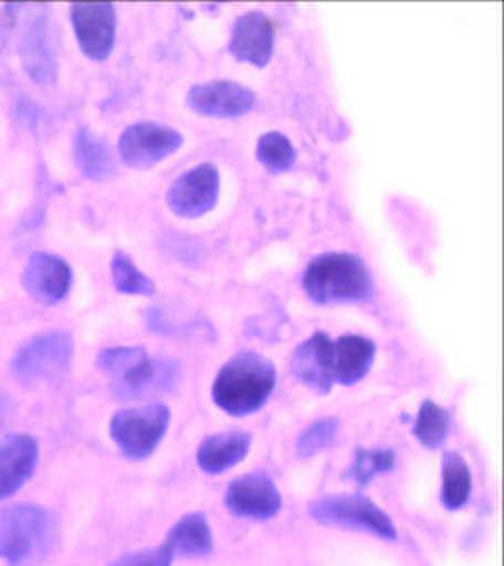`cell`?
<instances>
[{
	"instance_id": "cell-1",
	"label": "cell",
	"mask_w": 504,
	"mask_h": 566,
	"mask_svg": "<svg viewBox=\"0 0 504 566\" xmlns=\"http://www.w3.org/2000/svg\"><path fill=\"white\" fill-rule=\"evenodd\" d=\"M276 386V370L265 355L240 352L227 360L212 386L213 402L234 418L258 412Z\"/></svg>"
},
{
	"instance_id": "cell-2",
	"label": "cell",
	"mask_w": 504,
	"mask_h": 566,
	"mask_svg": "<svg viewBox=\"0 0 504 566\" xmlns=\"http://www.w3.org/2000/svg\"><path fill=\"white\" fill-rule=\"evenodd\" d=\"M57 541V517L39 504H13L0 510V559L10 566H31L44 559Z\"/></svg>"
},
{
	"instance_id": "cell-3",
	"label": "cell",
	"mask_w": 504,
	"mask_h": 566,
	"mask_svg": "<svg viewBox=\"0 0 504 566\" xmlns=\"http://www.w3.org/2000/svg\"><path fill=\"white\" fill-rule=\"evenodd\" d=\"M303 287L317 304L363 303L372 295V277L361 258L333 251L312 259Z\"/></svg>"
},
{
	"instance_id": "cell-4",
	"label": "cell",
	"mask_w": 504,
	"mask_h": 566,
	"mask_svg": "<svg viewBox=\"0 0 504 566\" xmlns=\"http://www.w3.org/2000/svg\"><path fill=\"white\" fill-rule=\"evenodd\" d=\"M170 423V410L161 402L133 406L112 418L111 434L124 455L135 461L149 458L161 444Z\"/></svg>"
},
{
	"instance_id": "cell-5",
	"label": "cell",
	"mask_w": 504,
	"mask_h": 566,
	"mask_svg": "<svg viewBox=\"0 0 504 566\" xmlns=\"http://www.w3.org/2000/svg\"><path fill=\"white\" fill-rule=\"evenodd\" d=\"M74 340L66 331H48L21 344L12 359V374L20 381L57 380L71 368Z\"/></svg>"
},
{
	"instance_id": "cell-6",
	"label": "cell",
	"mask_w": 504,
	"mask_h": 566,
	"mask_svg": "<svg viewBox=\"0 0 504 566\" xmlns=\"http://www.w3.org/2000/svg\"><path fill=\"white\" fill-rule=\"evenodd\" d=\"M311 515L317 523L325 525L357 528L386 541L397 538V528L391 517L365 496H325L312 502Z\"/></svg>"
},
{
	"instance_id": "cell-7",
	"label": "cell",
	"mask_w": 504,
	"mask_h": 566,
	"mask_svg": "<svg viewBox=\"0 0 504 566\" xmlns=\"http://www.w3.org/2000/svg\"><path fill=\"white\" fill-rule=\"evenodd\" d=\"M183 144V136L162 123L140 122L130 125L119 136L117 149L125 165L148 168L176 154Z\"/></svg>"
},
{
	"instance_id": "cell-8",
	"label": "cell",
	"mask_w": 504,
	"mask_h": 566,
	"mask_svg": "<svg viewBox=\"0 0 504 566\" xmlns=\"http://www.w3.org/2000/svg\"><path fill=\"white\" fill-rule=\"evenodd\" d=\"M20 55L27 76L34 84L52 85L57 80V55L53 48L52 20L44 7L34 8L21 31Z\"/></svg>"
},
{
	"instance_id": "cell-9",
	"label": "cell",
	"mask_w": 504,
	"mask_h": 566,
	"mask_svg": "<svg viewBox=\"0 0 504 566\" xmlns=\"http://www.w3.org/2000/svg\"><path fill=\"white\" fill-rule=\"evenodd\" d=\"M71 21L85 57L106 61L116 44L117 15L114 4L78 2L71 7Z\"/></svg>"
},
{
	"instance_id": "cell-10",
	"label": "cell",
	"mask_w": 504,
	"mask_h": 566,
	"mask_svg": "<svg viewBox=\"0 0 504 566\" xmlns=\"http://www.w3.org/2000/svg\"><path fill=\"white\" fill-rule=\"evenodd\" d=\"M220 195V172L210 163H202L178 176L168 189L170 210L180 218H199L210 212Z\"/></svg>"
},
{
	"instance_id": "cell-11",
	"label": "cell",
	"mask_w": 504,
	"mask_h": 566,
	"mask_svg": "<svg viewBox=\"0 0 504 566\" xmlns=\"http://www.w3.org/2000/svg\"><path fill=\"white\" fill-rule=\"evenodd\" d=\"M258 103V97L250 87L231 82L216 80L208 84H197L189 90V108L208 117H240L248 114Z\"/></svg>"
},
{
	"instance_id": "cell-12",
	"label": "cell",
	"mask_w": 504,
	"mask_h": 566,
	"mask_svg": "<svg viewBox=\"0 0 504 566\" xmlns=\"http://www.w3.org/2000/svg\"><path fill=\"white\" fill-rule=\"evenodd\" d=\"M225 504L237 517L265 522L279 514L282 495L271 478L265 474H248L229 485Z\"/></svg>"
},
{
	"instance_id": "cell-13",
	"label": "cell",
	"mask_w": 504,
	"mask_h": 566,
	"mask_svg": "<svg viewBox=\"0 0 504 566\" xmlns=\"http://www.w3.org/2000/svg\"><path fill=\"white\" fill-rule=\"evenodd\" d=\"M72 269L65 259L36 251L23 272V285L34 301L45 306L57 304L71 293Z\"/></svg>"
},
{
	"instance_id": "cell-14",
	"label": "cell",
	"mask_w": 504,
	"mask_h": 566,
	"mask_svg": "<svg viewBox=\"0 0 504 566\" xmlns=\"http://www.w3.org/2000/svg\"><path fill=\"white\" fill-rule=\"evenodd\" d=\"M180 381V367L176 360L148 359L133 368L124 378L112 381V391L124 400L149 399L172 391Z\"/></svg>"
},
{
	"instance_id": "cell-15",
	"label": "cell",
	"mask_w": 504,
	"mask_h": 566,
	"mask_svg": "<svg viewBox=\"0 0 504 566\" xmlns=\"http://www.w3.org/2000/svg\"><path fill=\"white\" fill-rule=\"evenodd\" d=\"M39 464V442L31 434H8L0 440V501L25 485Z\"/></svg>"
},
{
	"instance_id": "cell-16",
	"label": "cell",
	"mask_w": 504,
	"mask_h": 566,
	"mask_svg": "<svg viewBox=\"0 0 504 566\" xmlns=\"http://www.w3.org/2000/svg\"><path fill=\"white\" fill-rule=\"evenodd\" d=\"M229 52L239 61L259 69L269 65L274 53V25L271 18L263 12L240 15L231 33Z\"/></svg>"
},
{
	"instance_id": "cell-17",
	"label": "cell",
	"mask_w": 504,
	"mask_h": 566,
	"mask_svg": "<svg viewBox=\"0 0 504 566\" xmlns=\"http://www.w3.org/2000/svg\"><path fill=\"white\" fill-rule=\"evenodd\" d=\"M333 340L327 333H316L301 342L292 357V373L306 386L316 391L329 392L335 384L333 380V363H330Z\"/></svg>"
},
{
	"instance_id": "cell-18",
	"label": "cell",
	"mask_w": 504,
	"mask_h": 566,
	"mask_svg": "<svg viewBox=\"0 0 504 566\" xmlns=\"http://www.w3.org/2000/svg\"><path fill=\"white\" fill-rule=\"evenodd\" d=\"M375 342L361 335H344L333 342L330 363H333V380L340 386H354L361 381L375 360Z\"/></svg>"
},
{
	"instance_id": "cell-19",
	"label": "cell",
	"mask_w": 504,
	"mask_h": 566,
	"mask_svg": "<svg viewBox=\"0 0 504 566\" xmlns=\"http://www.w3.org/2000/svg\"><path fill=\"white\" fill-rule=\"evenodd\" d=\"M252 446V437L244 431L218 432L202 440L197 451V463L207 474H221L242 463Z\"/></svg>"
},
{
	"instance_id": "cell-20",
	"label": "cell",
	"mask_w": 504,
	"mask_h": 566,
	"mask_svg": "<svg viewBox=\"0 0 504 566\" xmlns=\"http://www.w3.org/2000/svg\"><path fill=\"white\" fill-rule=\"evenodd\" d=\"M165 546L176 555L183 557H207L212 554L213 536L207 517L202 514H189L181 517L167 534Z\"/></svg>"
},
{
	"instance_id": "cell-21",
	"label": "cell",
	"mask_w": 504,
	"mask_h": 566,
	"mask_svg": "<svg viewBox=\"0 0 504 566\" xmlns=\"http://www.w3.org/2000/svg\"><path fill=\"white\" fill-rule=\"evenodd\" d=\"M74 161L80 172L90 180H104L116 170V163L106 142L85 127L74 138Z\"/></svg>"
},
{
	"instance_id": "cell-22",
	"label": "cell",
	"mask_w": 504,
	"mask_h": 566,
	"mask_svg": "<svg viewBox=\"0 0 504 566\" xmlns=\"http://www.w3.org/2000/svg\"><path fill=\"white\" fill-rule=\"evenodd\" d=\"M472 476L465 459L458 453H447L442 463V495L440 501L448 510H460L471 499Z\"/></svg>"
},
{
	"instance_id": "cell-23",
	"label": "cell",
	"mask_w": 504,
	"mask_h": 566,
	"mask_svg": "<svg viewBox=\"0 0 504 566\" xmlns=\"http://www.w3.org/2000/svg\"><path fill=\"white\" fill-rule=\"evenodd\" d=\"M450 431V412L433 400H423L416 418L414 434L421 444L437 450L444 444Z\"/></svg>"
},
{
	"instance_id": "cell-24",
	"label": "cell",
	"mask_w": 504,
	"mask_h": 566,
	"mask_svg": "<svg viewBox=\"0 0 504 566\" xmlns=\"http://www.w3.org/2000/svg\"><path fill=\"white\" fill-rule=\"evenodd\" d=\"M112 282L116 290L125 295L151 296L156 295L157 291L156 283L151 282L124 251H117L112 259Z\"/></svg>"
},
{
	"instance_id": "cell-25",
	"label": "cell",
	"mask_w": 504,
	"mask_h": 566,
	"mask_svg": "<svg viewBox=\"0 0 504 566\" xmlns=\"http://www.w3.org/2000/svg\"><path fill=\"white\" fill-rule=\"evenodd\" d=\"M258 159L269 172L279 175L293 167V163L297 159V151L287 136L272 130L259 138Z\"/></svg>"
},
{
	"instance_id": "cell-26",
	"label": "cell",
	"mask_w": 504,
	"mask_h": 566,
	"mask_svg": "<svg viewBox=\"0 0 504 566\" xmlns=\"http://www.w3.org/2000/svg\"><path fill=\"white\" fill-rule=\"evenodd\" d=\"M149 355L143 346H124V348L104 349L98 354L97 365L104 374L111 376L112 381L124 378L133 368L138 367Z\"/></svg>"
},
{
	"instance_id": "cell-27",
	"label": "cell",
	"mask_w": 504,
	"mask_h": 566,
	"mask_svg": "<svg viewBox=\"0 0 504 566\" xmlns=\"http://www.w3.org/2000/svg\"><path fill=\"white\" fill-rule=\"evenodd\" d=\"M395 453L391 450H357L349 474L359 485L367 483L381 472L393 469Z\"/></svg>"
},
{
	"instance_id": "cell-28",
	"label": "cell",
	"mask_w": 504,
	"mask_h": 566,
	"mask_svg": "<svg viewBox=\"0 0 504 566\" xmlns=\"http://www.w3.org/2000/svg\"><path fill=\"white\" fill-rule=\"evenodd\" d=\"M340 427L336 418L319 419L312 423L298 438L297 451L301 458H314L316 453L327 448L333 442Z\"/></svg>"
},
{
	"instance_id": "cell-29",
	"label": "cell",
	"mask_w": 504,
	"mask_h": 566,
	"mask_svg": "<svg viewBox=\"0 0 504 566\" xmlns=\"http://www.w3.org/2000/svg\"><path fill=\"white\" fill-rule=\"evenodd\" d=\"M175 560V554L165 544L154 549H144L136 554L125 555L122 559L114 560L108 566H170Z\"/></svg>"
},
{
	"instance_id": "cell-30",
	"label": "cell",
	"mask_w": 504,
	"mask_h": 566,
	"mask_svg": "<svg viewBox=\"0 0 504 566\" xmlns=\"http://www.w3.org/2000/svg\"><path fill=\"white\" fill-rule=\"evenodd\" d=\"M18 13H20V7H13V4H7L0 12V52L4 50L8 39H10V33L18 21Z\"/></svg>"
},
{
	"instance_id": "cell-31",
	"label": "cell",
	"mask_w": 504,
	"mask_h": 566,
	"mask_svg": "<svg viewBox=\"0 0 504 566\" xmlns=\"http://www.w3.org/2000/svg\"><path fill=\"white\" fill-rule=\"evenodd\" d=\"M8 413V400L4 397H0V424L4 421Z\"/></svg>"
}]
</instances>
